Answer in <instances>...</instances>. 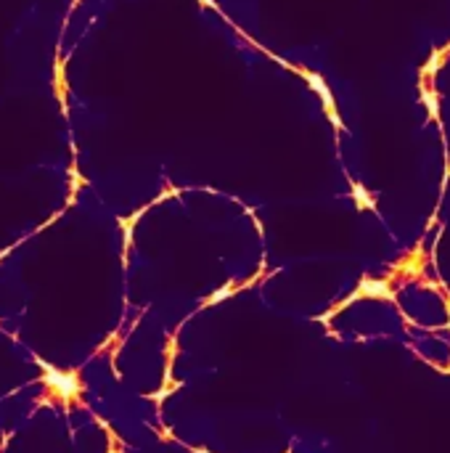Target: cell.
I'll use <instances>...</instances> for the list:
<instances>
[{"label": "cell", "instance_id": "1", "mask_svg": "<svg viewBox=\"0 0 450 453\" xmlns=\"http://www.w3.org/2000/svg\"><path fill=\"white\" fill-rule=\"evenodd\" d=\"M43 368H45V384L53 387V390H59V395H61V397H72V395H77L80 382H77V376H74V374L56 371V368H51V366H43Z\"/></svg>", "mask_w": 450, "mask_h": 453}]
</instances>
